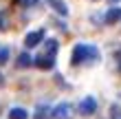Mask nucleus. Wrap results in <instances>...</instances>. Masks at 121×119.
<instances>
[{
    "label": "nucleus",
    "instance_id": "nucleus-1",
    "mask_svg": "<svg viewBox=\"0 0 121 119\" xmlns=\"http://www.w3.org/2000/svg\"><path fill=\"white\" fill-rule=\"evenodd\" d=\"M99 60V51L97 46L92 44H75L73 48V55H70V62L77 66V64H84V62H97Z\"/></svg>",
    "mask_w": 121,
    "mask_h": 119
},
{
    "label": "nucleus",
    "instance_id": "nucleus-2",
    "mask_svg": "<svg viewBox=\"0 0 121 119\" xmlns=\"http://www.w3.org/2000/svg\"><path fill=\"white\" fill-rule=\"evenodd\" d=\"M77 110H79V115H92L97 110V99L95 97H84V99L79 101V106H77Z\"/></svg>",
    "mask_w": 121,
    "mask_h": 119
},
{
    "label": "nucleus",
    "instance_id": "nucleus-3",
    "mask_svg": "<svg viewBox=\"0 0 121 119\" xmlns=\"http://www.w3.org/2000/svg\"><path fill=\"white\" fill-rule=\"evenodd\" d=\"M75 108L70 104H60V106L53 108V119H73Z\"/></svg>",
    "mask_w": 121,
    "mask_h": 119
},
{
    "label": "nucleus",
    "instance_id": "nucleus-4",
    "mask_svg": "<svg viewBox=\"0 0 121 119\" xmlns=\"http://www.w3.org/2000/svg\"><path fill=\"white\" fill-rule=\"evenodd\" d=\"M42 40H44V29H38V31H31V33H26V38H24V44H26V48H33V46H38Z\"/></svg>",
    "mask_w": 121,
    "mask_h": 119
},
{
    "label": "nucleus",
    "instance_id": "nucleus-5",
    "mask_svg": "<svg viewBox=\"0 0 121 119\" xmlns=\"http://www.w3.org/2000/svg\"><path fill=\"white\" fill-rule=\"evenodd\" d=\"M33 64L42 68V71H48V68H53L55 66V57H48V55H38V57L33 60Z\"/></svg>",
    "mask_w": 121,
    "mask_h": 119
},
{
    "label": "nucleus",
    "instance_id": "nucleus-6",
    "mask_svg": "<svg viewBox=\"0 0 121 119\" xmlns=\"http://www.w3.org/2000/svg\"><path fill=\"white\" fill-rule=\"evenodd\" d=\"M106 24H115V22H119L121 20V9L119 7H112V9H108V13H106Z\"/></svg>",
    "mask_w": 121,
    "mask_h": 119
},
{
    "label": "nucleus",
    "instance_id": "nucleus-7",
    "mask_svg": "<svg viewBox=\"0 0 121 119\" xmlns=\"http://www.w3.org/2000/svg\"><path fill=\"white\" fill-rule=\"evenodd\" d=\"M57 48H60L57 40H46V44H44V53H42V55H48V57H55Z\"/></svg>",
    "mask_w": 121,
    "mask_h": 119
},
{
    "label": "nucleus",
    "instance_id": "nucleus-8",
    "mask_svg": "<svg viewBox=\"0 0 121 119\" xmlns=\"http://www.w3.org/2000/svg\"><path fill=\"white\" fill-rule=\"evenodd\" d=\"M33 117H35V119H53V110L48 108V106H38Z\"/></svg>",
    "mask_w": 121,
    "mask_h": 119
},
{
    "label": "nucleus",
    "instance_id": "nucleus-9",
    "mask_svg": "<svg viewBox=\"0 0 121 119\" xmlns=\"http://www.w3.org/2000/svg\"><path fill=\"white\" fill-rule=\"evenodd\" d=\"M16 64H18V68H29V66L33 64V57H31L29 53H20V55H18V62H16Z\"/></svg>",
    "mask_w": 121,
    "mask_h": 119
},
{
    "label": "nucleus",
    "instance_id": "nucleus-10",
    "mask_svg": "<svg viewBox=\"0 0 121 119\" xmlns=\"http://www.w3.org/2000/svg\"><path fill=\"white\" fill-rule=\"evenodd\" d=\"M46 2L51 4V7H53V9L57 11V13H62V16H66V13H68V9H66V4H64L62 0H46Z\"/></svg>",
    "mask_w": 121,
    "mask_h": 119
},
{
    "label": "nucleus",
    "instance_id": "nucleus-11",
    "mask_svg": "<svg viewBox=\"0 0 121 119\" xmlns=\"http://www.w3.org/2000/svg\"><path fill=\"white\" fill-rule=\"evenodd\" d=\"M29 113H26L24 108H11L9 110V119H26Z\"/></svg>",
    "mask_w": 121,
    "mask_h": 119
},
{
    "label": "nucleus",
    "instance_id": "nucleus-12",
    "mask_svg": "<svg viewBox=\"0 0 121 119\" xmlns=\"http://www.w3.org/2000/svg\"><path fill=\"white\" fill-rule=\"evenodd\" d=\"M9 62V46H0V64Z\"/></svg>",
    "mask_w": 121,
    "mask_h": 119
},
{
    "label": "nucleus",
    "instance_id": "nucleus-13",
    "mask_svg": "<svg viewBox=\"0 0 121 119\" xmlns=\"http://www.w3.org/2000/svg\"><path fill=\"white\" fill-rule=\"evenodd\" d=\"M38 2H40V0H22L24 7H38Z\"/></svg>",
    "mask_w": 121,
    "mask_h": 119
},
{
    "label": "nucleus",
    "instance_id": "nucleus-14",
    "mask_svg": "<svg viewBox=\"0 0 121 119\" xmlns=\"http://www.w3.org/2000/svg\"><path fill=\"white\" fill-rule=\"evenodd\" d=\"M7 26H9V22H7V18L0 13V29H7Z\"/></svg>",
    "mask_w": 121,
    "mask_h": 119
},
{
    "label": "nucleus",
    "instance_id": "nucleus-15",
    "mask_svg": "<svg viewBox=\"0 0 121 119\" xmlns=\"http://www.w3.org/2000/svg\"><path fill=\"white\" fill-rule=\"evenodd\" d=\"M2 84H4V77H2V73H0V86H2Z\"/></svg>",
    "mask_w": 121,
    "mask_h": 119
},
{
    "label": "nucleus",
    "instance_id": "nucleus-16",
    "mask_svg": "<svg viewBox=\"0 0 121 119\" xmlns=\"http://www.w3.org/2000/svg\"><path fill=\"white\" fill-rule=\"evenodd\" d=\"M110 2H112V4H115V2H119V0H110Z\"/></svg>",
    "mask_w": 121,
    "mask_h": 119
}]
</instances>
